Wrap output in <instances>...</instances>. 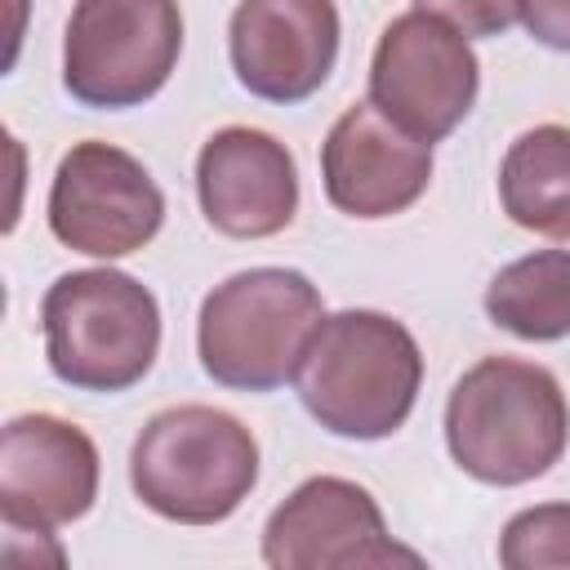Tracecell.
Masks as SVG:
<instances>
[{
    "label": "cell",
    "mask_w": 570,
    "mask_h": 570,
    "mask_svg": "<svg viewBox=\"0 0 570 570\" xmlns=\"http://www.w3.org/2000/svg\"><path fill=\"white\" fill-rule=\"evenodd\" d=\"M263 561L272 570H356L419 566V552L387 534L374 494L343 476H307L263 525Z\"/></svg>",
    "instance_id": "obj_9"
},
{
    "label": "cell",
    "mask_w": 570,
    "mask_h": 570,
    "mask_svg": "<svg viewBox=\"0 0 570 570\" xmlns=\"http://www.w3.org/2000/svg\"><path fill=\"white\" fill-rule=\"evenodd\" d=\"M98 499V450L58 414H18L0 436V517L9 530L49 534Z\"/></svg>",
    "instance_id": "obj_10"
},
{
    "label": "cell",
    "mask_w": 570,
    "mask_h": 570,
    "mask_svg": "<svg viewBox=\"0 0 570 570\" xmlns=\"http://www.w3.org/2000/svg\"><path fill=\"white\" fill-rule=\"evenodd\" d=\"M236 80L263 102L312 98L338 58L334 0H240L227 27Z\"/></svg>",
    "instance_id": "obj_11"
},
{
    "label": "cell",
    "mask_w": 570,
    "mask_h": 570,
    "mask_svg": "<svg viewBox=\"0 0 570 570\" xmlns=\"http://www.w3.org/2000/svg\"><path fill=\"white\" fill-rule=\"evenodd\" d=\"M481 89V67L463 31L445 18L410 9L392 18L370 58V102L414 134L419 142H441L463 125Z\"/></svg>",
    "instance_id": "obj_7"
},
{
    "label": "cell",
    "mask_w": 570,
    "mask_h": 570,
    "mask_svg": "<svg viewBox=\"0 0 570 570\" xmlns=\"http://www.w3.org/2000/svg\"><path fill=\"white\" fill-rule=\"evenodd\" d=\"M165 223L156 178L111 142H76L49 187V232L89 258H125L142 249Z\"/></svg>",
    "instance_id": "obj_8"
},
{
    "label": "cell",
    "mask_w": 570,
    "mask_h": 570,
    "mask_svg": "<svg viewBox=\"0 0 570 570\" xmlns=\"http://www.w3.org/2000/svg\"><path fill=\"white\" fill-rule=\"evenodd\" d=\"M499 561L508 570H570V503H539L503 525Z\"/></svg>",
    "instance_id": "obj_16"
},
{
    "label": "cell",
    "mask_w": 570,
    "mask_h": 570,
    "mask_svg": "<svg viewBox=\"0 0 570 570\" xmlns=\"http://www.w3.org/2000/svg\"><path fill=\"white\" fill-rule=\"evenodd\" d=\"M196 196L214 232L232 240H263L294 223L298 169L281 138L227 125L196 156Z\"/></svg>",
    "instance_id": "obj_13"
},
{
    "label": "cell",
    "mask_w": 570,
    "mask_h": 570,
    "mask_svg": "<svg viewBox=\"0 0 570 570\" xmlns=\"http://www.w3.org/2000/svg\"><path fill=\"white\" fill-rule=\"evenodd\" d=\"M129 481L156 517L214 525L249 499L258 481V441L227 410L174 405L142 423L129 450Z\"/></svg>",
    "instance_id": "obj_3"
},
{
    "label": "cell",
    "mask_w": 570,
    "mask_h": 570,
    "mask_svg": "<svg viewBox=\"0 0 570 570\" xmlns=\"http://www.w3.org/2000/svg\"><path fill=\"white\" fill-rule=\"evenodd\" d=\"M414 9L445 18L468 40L472 36H503L521 18V0H414Z\"/></svg>",
    "instance_id": "obj_17"
},
{
    "label": "cell",
    "mask_w": 570,
    "mask_h": 570,
    "mask_svg": "<svg viewBox=\"0 0 570 570\" xmlns=\"http://www.w3.org/2000/svg\"><path fill=\"white\" fill-rule=\"evenodd\" d=\"M570 441V405L552 370L521 356L476 361L445 401L450 459L481 485L543 476Z\"/></svg>",
    "instance_id": "obj_2"
},
{
    "label": "cell",
    "mask_w": 570,
    "mask_h": 570,
    "mask_svg": "<svg viewBox=\"0 0 570 570\" xmlns=\"http://www.w3.org/2000/svg\"><path fill=\"white\" fill-rule=\"evenodd\" d=\"M53 379L76 392H125L142 383L160 352V307L129 272H67L40 303Z\"/></svg>",
    "instance_id": "obj_5"
},
{
    "label": "cell",
    "mask_w": 570,
    "mask_h": 570,
    "mask_svg": "<svg viewBox=\"0 0 570 570\" xmlns=\"http://www.w3.org/2000/svg\"><path fill=\"white\" fill-rule=\"evenodd\" d=\"M325 321L321 289L294 267H249L214 285L200 303V370L232 392H276Z\"/></svg>",
    "instance_id": "obj_4"
},
{
    "label": "cell",
    "mask_w": 570,
    "mask_h": 570,
    "mask_svg": "<svg viewBox=\"0 0 570 570\" xmlns=\"http://www.w3.org/2000/svg\"><path fill=\"white\" fill-rule=\"evenodd\" d=\"M294 383L303 410L325 432L347 441H383L419 401L423 352L396 316L347 307L316 325Z\"/></svg>",
    "instance_id": "obj_1"
},
{
    "label": "cell",
    "mask_w": 570,
    "mask_h": 570,
    "mask_svg": "<svg viewBox=\"0 0 570 570\" xmlns=\"http://www.w3.org/2000/svg\"><path fill=\"white\" fill-rule=\"evenodd\" d=\"M178 53V0H76L62 40V85L94 111L142 107L165 89Z\"/></svg>",
    "instance_id": "obj_6"
},
{
    "label": "cell",
    "mask_w": 570,
    "mask_h": 570,
    "mask_svg": "<svg viewBox=\"0 0 570 570\" xmlns=\"http://www.w3.org/2000/svg\"><path fill=\"white\" fill-rule=\"evenodd\" d=\"M485 316L525 338L557 343L570 334V249H534L485 285Z\"/></svg>",
    "instance_id": "obj_15"
},
{
    "label": "cell",
    "mask_w": 570,
    "mask_h": 570,
    "mask_svg": "<svg viewBox=\"0 0 570 570\" xmlns=\"http://www.w3.org/2000/svg\"><path fill=\"white\" fill-rule=\"evenodd\" d=\"M503 214L539 236L570 240V129L534 125L525 129L499 165Z\"/></svg>",
    "instance_id": "obj_14"
},
{
    "label": "cell",
    "mask_w": 570,
    "mask_h": 570,
    "mask_svg": "<svg viewBox=\"0 0 570 570\" xmlns=\"http://www.w3.org/2000/svg\"><path fill=\"white\" fill-rule=\"evenodd\" d=\"M521 22L539 45L570 53V0H521Z\"/></svg>",
    "instance_id": "obj_18"
},
{
    "label": "cell",
    "mask_w": 570,
    "mask_h": 570,
    "mask_svg": "<svg viewBox=\"0 0 570 570\" xmlns=\"http://www.w3.org/2000/svg\"><path fill=\"white\" fill-rule=\"evenodd\" d=\"M325 196L347 218L405 214L432 183V142L392 125L370 98L347 107L321 147Z\"/></svg>",
    "instance_id": "obj_12"
}]
</instances>
